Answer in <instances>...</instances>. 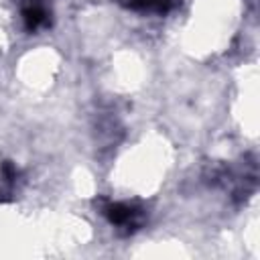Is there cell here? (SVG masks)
<instances>
[{
	"instance_id": "cell-1",
	"label": "cell",
	"mask_w": 260,
	"mask_h": 260,
	"mask_svg": "<svg viewBox=\"0 0 260 260\" xmlns=\"http://www.w3.org/2000/svg\"><path fill=\"white\" fill-rule=\"evenodd\" d=\"M104 215L110 219V223L126 230H134L142 221V211L130 203H120V201H108L104 205Z\"/></svg>"
},
{
	"instance_id": "cell-2",
	"label": "cell",
	"mask_w": 260,
	"mask_h": 260,
	"mask_svg": "<svg viewBox=\"0 0 260 260\" xmlns=\"http://www.w3.org/2000/svg\"><path fill=\"white\" fill-rule=\"evenodd\" d=\"M22 18L28 30H37L39 26L49 22V10L41 0H28L22 8Z\"/></svg>"
},
{
	"instance_id": "cell-3",
	"label": "cell",
	"mask_w": 260,
	"mask_h": 260,
	"mask_svg": "<svg viewBox=\"0 0 260 260\" xmlns=\"http://www.w3.org/2000/svg\"><path fill=\"white\" fill-rule=\"evenodd\" d=\"M126 4L134 10H144V12H167L171 10L177 0H126Z\"/></svg>"
}]
</instances>
